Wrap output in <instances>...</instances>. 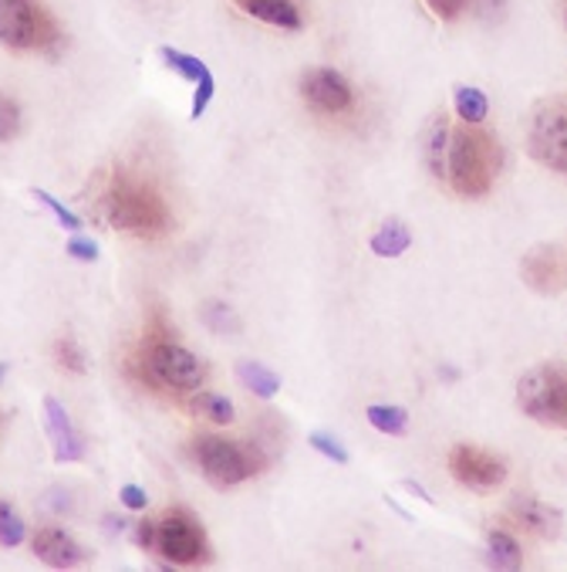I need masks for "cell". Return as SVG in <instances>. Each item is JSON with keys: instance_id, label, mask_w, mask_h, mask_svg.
Segmentation results:
<instances>
[{"instance_id": "36", "label": "cell", "mask_w": 567, "mask_h": 572, "mask_svg": "<svg viewBox=\"0 0 567 572\" xmlns=\"http://www.w3.org/2000/svg\"><path fill=\"white\" fill-rule=\"evenodd\" d=\"M564 21H567V0H564Z\"/></svg>"}, {"instance_id": "27", "label": "cell", "mask_w": 567, "mask_h": 572, "mask_svg": "<svg viewBox=\"0 0 567 572\" xmlns=\"http://www.w3.org/2000/svg\"><path fill=\"white\" fill-rule=\"evenodd\" d=\"M21 129V109L14 99H8V95H0V142L14 139Z\"/></svg>"}, {"instance_id": "25", "label": "cell", "mask_w": 567, "mask_h": 572, "mask_svg": "<svg viewBox=\"0 0 567 572\" xmlns=\"http://www.w3.org/2000/svg\"><path fill=\"white\" fill-rule=\"evenodd\" d=\"M199 319L210 325L214 332H233L237 328V315H233V309L230 305H223V302H206L203 305V312H199Z\"/></svg>"}, {"instance_id": "18", "label": "cell", "mask_w": 567, "mask_h": 572, "mask_svg": "<svg viewBox=\"0 0 567 572\" xmlns=\"http://www.w3.org/2000/svg\"><path fill=\"white\" fill-rule=\"evenodd\" d=\"M487 555H490V562L500 565V569H521V565H524V549H521V542L513 539L510 532H503V529H490V532H487Z\"/></svg>"}, {"instance_id": "9", "label": "cell", "mask_w": 567, "mask_h": 572, "mask_svg": "<svg viewBox=\"0 0 567 572\" xmlns=\"http://www.w3.org/2000/svg\"><path fill=\"white\" fill-rule=\"evenodd\" d=\"M47 11L37 0H0V44L11 52H31L41 41Z\"/></svg>"}, {"instance_id": "29", "label": "cell", "mask_w": 567, "mask_h": 572, "mask_svg": "<svg viewBox=\"0 0 567 572\" xmlns=\"http://www.w3.org/2000/svg\"><path fill=\"white\" fill-rule=\"evenodd\" d=\"M307 441H312V447L315 451H321L325 457H331V461H338V464H345L348 461V451L341 447V441H335L328 431H315L312 438H307Z\"/></svg>"}, {"instance_id": "17", "label": "cell", "mask_w": 567, "mask_h": 572, "mask_svg": "<svg viewBox=\"0 0 567 572\" xmlns=\"http://www.w3.org/2000/svg\"><path fill=\"white\" fill-rule=\"evenodd\" d=\"M423 153H426V166L436 180L446 183V147H449V119H433V126L426 129V139H423Z\"/></svg>"}, {"instance_id": "14", "label": "cell", "mask_w": 567, "mask_h": 572, "mask_svg": "<svg viewBox=\"0 0 567 572\" xmlns=\"http://www.w3.org/2000/svg\"><path fill=\"white\" fill-rule=\"evenodd\" d=\"M34 555L51 565V569H75L85 562V549L62 529L47 526V529H37L34 536Z\"/></svg>"}, {"instance_id": "33", "label": "cell", "mask_w": 567, "mask_h": 572, "mask_svg": "<svg viewBox=\"0 0 567 572\" xmlns=\"http://www.w3.org/2000/svg\"><path fill=\"white\" fill-rule=\"evenodd\" d=\"M135 539H139V546L142 549H156V521H139L135 526Z\"/></svg>"}, {"instance_id": "15", "label": "cell", "mask_w": 567, "mask_h": 572, "mask_svg": "<svg viewBox=\"0 0 567 572\" xmlns=\"http://www.w3.org/2000/svg\"><path fill=\"white\" fill-rule=\"evenodd\" d=\"M233 4L264 24L287 28V31L301 28V11L294 8V0H233Z\"/></svg>"}, {"instance_id": "4", "label": "cell", "mask_w": 567, "mask_h": 572, "mask_svg": "<svg viewBox=\"0 0 567 572\" xmlns=\"http://www.w3.org/2000/svg\"><path fill=\"white\" fill-rule=\"evenodd\" d=\"M527 153L544 170L567 176V95H550L531 109Z\"/></svg>"}, {"instance_id": "16", "label": "cell", "mask_w": 567, "mask_h": 572, "mask_svg": "<svg viewBox=\"0 0 567 572\" xmlns=\"http://www.w3.org/2000/svg\"><path fill=\"white\" fill-rule=\"evenodd\" d=\"M510 515H513V521H517L524 532L547 536V539L557 532V515L550 508H544L537 498H513L510 501Z\"/></svg>"}, {"instance_id": "10", "label": "cell", "mask_w": 567, "mask_h": 572, "mask_svg": "<svg viewBox=\"0 0 567 572\" xmlns=\"http://www.w3.org/2000/svg\"><path fill=\"white\" fill-rule=\"evenodd\" d=\"M521 278L537 295L567 292V245H537L521 261Z\"/></svg>"}, {"instance_id": "34", "label": "cell", "mask_w": 567, "mask_h": 572, "mask_svg": "<svg viewBox=\"0 0 567 572\" xmlns=\"http://www.w3.org/2000/svg\"><path fill=\"white\" fill-rule=\"evenodd\" d=\"M483 18H500L503 14V0H480Z\"/></svg>"}, {"instance_id": "35", "label": "cell", "mask_w": 567, "mask_h": 572, "mask_svg": "<svg viewBox=\"0 0 567 572\" xmlns=\"http://www.w3.org/2000/svg\"><path fill=\"white\" fill-rule=\"evenodd\" d=\"M4 373H8V366H4V363H0V379H4Z\"/></svg>"}, {"instance_id": "28", "label": "cell", "mask_w": 567, "mask_h": 572, "mask_svg": "<svg viewBox=\"0 0 567 572\" xmlns=\"http://www.w3.org/2000/svg\"><path fill=\"white\" fill-rule=\"evenodd\" d=\"M55 359H58V366L68 369V373H85V353H81V346H78L75 339H58Z\"/></svg>"}, {"instance_id": "11", "label": "cell", "mask_w": 567, "mask_h": 572, "mask_svg": "<svg viewBox=\"0 0 567 572\" xmlns=\"http://www.w3.org/2000/svg\"><path fill=\"white\" fill-rule=\"evenodd\" d=\"M301 95L312 112L318 116H345L355 106V91L345 75L331 68H312L301 78Z\"/></svg>"}, {"instance_id": "19", "label": "cell", "mask_w": 567, "mask_h": 572, "mask_svg": "<svg viewBox=\"0 0 567 572\" xmlns=\"http://www.w3.org/2000/svg\"><path fill=\"white\" fill-rule=\"evenodd\" d=\"M408 245H412V234H408V227L399 224V220L382 224V227L375 230V237H372V251H375L379 258H399V255L408 251Z\"/></svg>"}, {"instance_id": "24", "label": "cell", "mask_w": 567, "mask_h": 572, "mask_svg": "<svg viewBox=\"0 0 567 572\" xmlns=\"http://www.w3.org/2000/svg\"><path fill=\"white\" fill-rule=\"evenodd\" d=\"M24 536H28V529H24L21 515H14V508L8 501H0V546L14 549L24 542Z\"/></svg>"}, {"instance_id": "26", "label": "cell", "mask_w": 567, "mask_h": 572, "mask_svg": "<svg viewBox=\"0 0 567 572\" xmlns=\"http://www.w3.org/2000/svg\"><path fill=\"white\" fill-rule=\"evenodd\" d=\"M34 201H41V204H44L51 214H55V220H58L65 230H81V217H78V214H72V211H68V207H65L58 197H51L47 190H34Z\"/></svg>"}, {"instance_id": "22", "label": "cell", "mask_w": 567, "mask_h": 572, "mask_svg": "<svg viewBox=\"0 0 567 572\" xmlns=\"http://www.w3.org/2000/svg\"><path fill=\"white\" fill-rule=\"evenodd\" d=\"M456 116L462 122H470V126H480L487 116H490V102H487V95L473 85H462L456 88Z\"/></svg>"}, {"instance_id": "30", "label": "cell", "mask_w": 567, "mask_h": 572, "mask_svg": "<svg viewBox=\"0 0 567 572\" xmlns=\"http://www.w3.org/2000/svg\"><path fill=\"white\" fill-rule=\"evenodd\" d=\"M426 4H429V11H433L436 18L452 21V18H459L462 11H467L470 0H426Z\"/></svg>"}, {"instance_id": "3", "label": "cell", "mask_w": 567, "mask_h": 572, "mask_svg": "<svg viewBox=\"0 0 567 572\" xmlns=\"http://www.w3.org/2000/svg\"><path fill=\"white\" fill-rule=\"evenodd\" d=\"M517 403L531 420L567 431V366L544 363L524 373L517 384Z\"/></svg>"}, {"instance_id": "7", "label": "cell", "mask_w": 567, "mask_h": 572, "mask_svg": "<svg viewBox=\"0 0 567 572\" xmlns=\"http://www.w3.org/2000/svg\"><path fill=\"white\" fill-rule=\"evenodd\" d=\"M145 366L152 369V376H156V384L163 390L186 393V390H199L203 384V363L173 339L145 343Z\"/></svg>"}, {"instance_id": "5", "label": "cell", "mask_w": 567, "mask_h": 572, "mask_svg": "<svg viewBox=\"0 0 567 572\" xmlns=\"http://www.w3.org/2000/svg\"><path fill=\"white\" fill-rule=\"evenodd\" d=\"M193 454L206 474V482L217 485V488H237L264 467V461L257 451L233 444V441H223V438H196Z\"/></svg>"}, {"instance_id": "23", "label": "cell", "mask_w": 567, "mask_h": 572, "mask_svg": "<svg viewBox=\"0 0 567 572\" xmlns=\"http://www.w3.org/2000/svg\"><path fill=\"white\" fill-rule=\"evenodd\" d=\"M366 417L372 420V427H375V431H382V434L402 438L408 431V410H402V407H382V403H375V407H369Z\"/></svg>"}, {"instance_id": "20", "label": "cell", "mask_w": 567, "mask_h": 572, "mask_svg": "<svg viewBox=\"0 0 567 572\" xmlns=\"http://www.w3.org/2000/svg\"><path fill=\"white\" fill-rule=\"evenodd\" d=\"M189 413L199 417V420H210V423H217V427H227V423H233V417H237L233 403H230L227 397H220V393H196V397L189 400Z\"/></svg>"}, {"instance_id": "2", "label": "cell", "mask_w": 567, "mask_h": 572, "mask_svg": "<svg viewBox=\"0 0 567 572\" xmlns=\"http://www.w3.org/2000/svg\"><path fill=\"white\" fill-rule=\"evenodd\" d=\"M101 214L116 230H129L139 237H163L173 224L160 190L142 180H132L129 173L109 180L106 197H101Z\"/></svg>"}, {"instance_id": "32", "label": "cell", "mask_w": 567, "mask_h": 572, "mask_svg": "<svg viewBox=\"0 0 567 572\" xmlns=\"http://www.w3.org/2000/svg\"><path fill=\"white\" fill-rule=\"evenodd\" d=\"M119 498H122V505H126V508H132V511H139V508H145V505H149V498H145V492H142L139 485H122Z\"/></svg>"}, {"instance_id": "21", "label": "cell", "mask_w": 567, "mask_h": 572, "mask_svg": "<svg viewBox=\"0 0 567 572\" xmlns=\"http://www.w3.org/2000/svg\"><path fill=\"white\" fill-rule=\"evenodd\" d=\"M237 376H240V384H243L250 393L264 397V400H271V397L281 390L277 373H271V369L261 366V363H240V366H237Z\"/></svg>"}, {"instance_id": "1", "label": "cell", "mask_w": 567, "mask_h": 572, "mask_svg": "<svg viewBox=\"0 0 567 572\" xmlns=\"http://www.w3.org/2000/svg\"><path fill=\"white\" fill-rule=\"evenodd\" d=\"M503 166V153L493 132L483 126H449V147H446V183L459 197L477 201L487 197Z\"/></svg>"}, {"instance_id": "8", "label": "cell", "mask_w": 567, "mask_h": 572, "mask_svg": "<svg viewBox=\"0 0 567 572\" xmlns=\"http://www.w3.org/2000/svg\"><path fill=\"white\" fill-rule=\"evenodd\" d=\"M449 474L459 485H467L473 492H493L506 482V464L483 447L456 444L449 451Z\"/></svg>"}, {"instance_id": "12", "label": "cell", "mask_w": 567, "mask_h": 572, "mask_svg": "<svg viewBox=\"0 0 567 572\" xmlns=\"http://www.w3.org/2000/svg\"><path fill=\"white\" fill-rule=\"evenodd\" d=\"M160 58L186 82L196 85V95H193V109H189V119H203V112L210 109L214 95H217V82H214V72L206 68L199 58L186 55V52H176V47H163Z\"/></svg>"}, {"instance_id": "6", "label": "cell", "mask_w": 567, "mask_h": 572, "mask_svg": "<svg viewBox=\"0 0 567 572\" xmlns=\"http://www.w3.org/2000/svg\"><path fill=\"white\" fill-rule=\"evenodd\" d=\"M156 552L173 565H199L210 559V546L189 511H166L156 521Z\"/></svg>"}, {"instance_id": "31", "label": "cell", "mask_w": 567, "mask_h": 572, "mask_svg": "<svg viewBox=\"0 0 567 572\" xmlns=\"http://www.w3.org/2000/svg\"><path fill=\"white\" fill-rule=\"evenodd\" d=\"M68 258H75V261H95L98 258V248L91 241H85V237H72V241H68Z\"/></svg>"}, {"instance_id": "13", "label": "cell", "mask_w": 567, "mask_h": 572, "mask_svg": "<svg viewBox=\"0 0 567 572\" xmlns=\"http://www.w3.org/2000/svg\"><path fill=\"white\" fill-rule=\"evenodd\" d=\"M44 427H47V438H51V447H55L58 464H72L85 457V438L75 431L68 410L55 397L44 400Z\"/></svg>"}]
</instances>
